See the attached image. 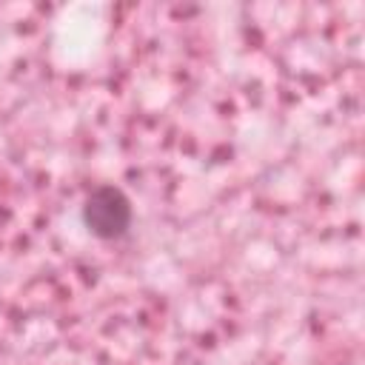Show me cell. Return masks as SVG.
<instances>
[{
  "label": "cell",
  "instance_id": "1",
  "mask_svg": "<svg viewBox=\"0 0 365 365\" xmlns=\"http://www.w3.org/2000/svg\"><path fill=\"white\" fill-rule=\"evenodd\" d=\"M131 200L114 185H97L83 202V222L97 240H120L131 228Z\"/></svg>",
  "mask_w": 365,
  "mask_h": 365
}]
</instances>
